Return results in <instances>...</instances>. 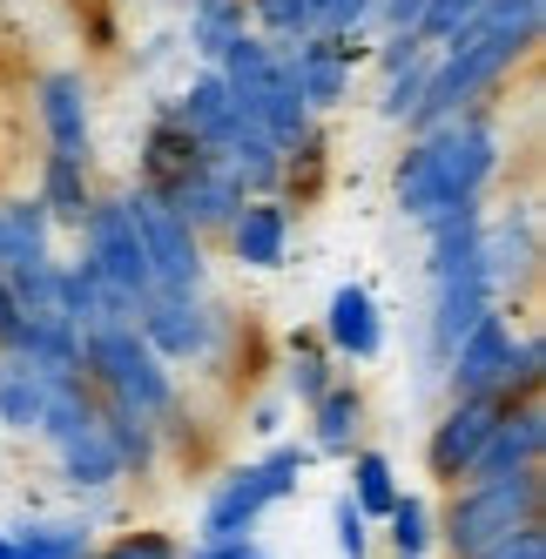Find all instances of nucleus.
I'll list each match as a JSON object with an SVG mask.
<instances>
[{"label":"nucleus","instance_id":"1","mask_svg":"<svg viewBox=\"0 0 546 559\" xmlns=\"http://www.w3.org/2000/svg\"><path fill=\"white\" fill-rule=\"evenodd\" d=\"M506 163V129L499 115L479 102V108H459L446 122L405 135V155L392 169V203L405 223H432L459 203H486V189Z\"/></svg>","mask_w":546,"mask_h":559},{"label":"nucleus","instance_id":"2","mask_svg":"<svg viewBox=\"0 0 546 559\" xmlns=\"http://www.w3.org/2000/svg\"><path fill=\"white\" fill-rule=\"evenodd\" d=\"M82 378L95 384V397L108 405H129L155 425H176L182 418V391H176V371L149 350V337L135 324H102V331H82Z\"/></svg>","mask_w":546,"mask_h":559},{"label":"nucleus","instance_id":"3","mask_svg":"<svg viewBox=\"0 0 546 559\" xmlns=\"http://www.w3.org/2000/svg\"><path fill=\"white\" fill-rule=\"evenodd\" d=\"M318 465V452H310V438H284V445H270L263 459H244V465H229L203 512H197V539H237V533H257V519L270 506H284L297 499L304 486V472Z\"/></svg>","mask_w":546,"mask_h":559},{"label":"nucleus","instance_id":"4","mask_svg":"<svg viewBox=\"0 0 546 559\" xmlns=\"http://www.w3.org/2000/svg\"><path fill=\"white\" fill-rule=\"evenodd\" d=\"M432 519H439V552L473 559L513 526H526V519H546V472L526 465V472H506V478H479V486H452V506Z\"/></svg>","mask_w":546,"mask_h":559},{"label":"nucleus","instance_id":"5","mask_svg":"<svg viewBox=\"0 0 546 559\" xmlns=\"http://www.w3.org/2000/svg\"><path fill=\"white\" fill-rule=\"evenodd\" d=\"M135 331L163 365H216L237 324L210 304V290H149L135 304Z\"/></svg>","mask_w":546,"mask_h":559},{"label":"nucleus","instance_id":"6","mask_svg":"<svg viewBox=\"0 0 546 559\" xmlns=\"http://www.w3.org/2000/svg\"><path fill=\"white\" fill-rule=\"evenodd\" d=\"M122 195H129V216H135L142 257H149V284L155 290H210V257H203L210 236L189 229L163 195H149V189H122Z\"/></svg>","mask_w":546,"mask_h":559},{"label":"nucleus","instance_id":"7","mask_svg":"<svg viewBox=\"0 0 546 559\" xmlns=\"http://www.w3.org/2000/svg\"><path fill=\"white\" fill-rule=\"evenodd\" d=\"M82 257L95 263V276L108 290H122V297H149L155 284H149V257H142V236H135V216H129V195H102L95 189V203H88V216H82Z\"/></svg>","mask_w":546,"mask_h":559},{"label":"nucleus","instance_id":"8","mask_svg":"<svg viewBox=\"0 0 546 559\" xmlns=\"http://www.w3.org/2000/svg\"><path fill=\"white\" fill-rule=\"evenodd\" d=\"M284 61H290V82H297L304 108L331 115V108L351 102V82H358V61H365V34H324L318 27V34H304V41H290Z\"/></svg>","mask_w":546,"mask_h":559},{"label":"nucleus","instance_id":"9","mask_svg":"<svg viewBox=\"0 0 546 559\" xmlns=\"http://www.w3.org/2000/svg\"><path fill=\"white\" fill-rule=\"evenodd\" d=\"M432 284V310H425V365H446V350L479 324L486 310H499V290H492V276H486V257L479 263H459L446 276H425Z\"/></svg>","mask_w":546,"mask_h":559},{"label":"nucleus","instance_id":"10","mask_svg":"<svg viewBox=\"0 0 546 559\" xmlns=\"http://www.w3.org/2000/svg\"><path fill=\"white\" fill-rule=\"evenodd\" d=\"M34 115H41L48 155H82V163H95V102H88L82 68H48L41 82H34Z\"/></svg>","mask_w":546,"mask_h":559},{"label":"nucleus","instance_id":"11","mask_svg":"<svg viewBox=\"0 0 546 559\" xmlns=\"http://www.w3.org/2000/svg\"><path fill=\"white\" fill-rule=\"evenodd\" d=\"M506 357H513V324H506V310H486L479 324L446 350L439 378H446L452 397H506Z\"/></svg>","mask_w":546,"mask_h":559},{"label":"nucleus","instance_id":"12","mask_svg":"<svg viewBox=\"0 0 546 559\" xmlns=\"http://www.w3.org/2000/svg\"><path fill=\"white\" fill-rule=\"evenodd\" d=\"M539 459H546V405H539V397H506L499 418H492V431H486V445H479V459L465 465L459 486L526 472V465H539Z\"/></svg>","mask_w":546,"mask_h":559},{"label":"nucleus","instance_id":"13","mask_svg":"<svg viewBox=\"0 0 546 559\" xmlns=\"http://www.w3.org/2000/svg\"><path fill=\"white\" fill-rule=\"evenodd\" d=\"M479 257H486V276H492L499 304L520 297L533 276H539V210L533 203H513V210L486 216L479 223Z\"/></svg>","mask_w":546,"mask_h":559},{"label":"nucleus","instance_id":"14","mask_svg":"<svg viewBox=\"0 0 546 559\" xmlns=\"http://www.w3.org/2000/svg\"><path fill=\"white\" fill-rule=\"evenodd\" d=\"M499 405H506V397H452V405L432 418V431H425V472H432L439 486H459V478H465V465L479 459Z\"/></svg>","mask_w":546,"mask_h":559},{"label":"nucleus","instance_id":"15","mask_svg":"<svg viewBox=\"0 0 546 559\" xmlns=\"http://www.w3.org/2000/svg\"><path fill=\"white\" fill-rule=\"evenodd\" d=\"M203 163H216V155H210L197 135H189V129L176 122V108H169V102H155L149 129H142V148H135V189L169 195L176 182H189Z\"/></svg>","mask_w":546,"mask_h":559},{"label":"nucleus","instance_id":"16","mask_svg":"<svg viewBox=\"0 0 546 559\" xmlns=\"http://www.w3.org/2000/svg\"><path fill=\"white\" fill-rule=\"evenodd\" d=\"M229 257L244 270H284L290 263V203L284 195H250V203L229 216Z\"/></svg>","mask_w":546,"mask_h":559},{"label":"nucleus","instance_id":"17","mask_svg":"<svg viewBox=\"0 0 546 559\" xmlns=\"http://www.w3.org/2000/svg\"><path fill=\"white\" fill-rule=\"evenodd\" d=\"M324 350L331 357H351V365H371L384 350V310L365 284H337L331 304H324Z\"/></svg>","mask_w":546,"mask_h":559},{"label":"nucleus","instance_id":"18","mask_svg":"<svg viewBox=\"0 0 546 559\" xmlns=\"http://www.w3.org/2000/svg\"><path fill=\"white\" fill-rule=\"evenodd\" d=\"M55 310L68 317L74 331H102V324H135V297L108 290L88 257H68L55 276Z\"/></svg>","mask_w":546,"mask_h":559},{"label":"nucleus","instance_id":"19","mask_svg":"<svg viewBox=\"0 0 546 559\" xmlns=\"http://www.w3.org/2000/svg\"><path fill=\"white\" fill-rule=\"evenodd\" d=\"M163 203H169L189 229H197V236H223V229H229V216H237V210L250 203V189H244L237 176H229L223 163H203L189 182H176V189L163 195Z\"/></svg>","mask_w":546,"mask_h":559},{"label":"nucleus","instance_id":"20","mask_svg":"<svg viewBox=\"0 0 546 559\" xmlns=\"http://www.w3.org/2000/svg\"><path fill=\"white\" fill-rule=\"evenodd\" d=\"M55 465H61V486L82 492V499H102V492H115L129 478L122 472V452H115V438L102 431V418L88 431H74L68 445H55Z\"/></svg>","mask_w":546,"mask_h":559},{"label":"nucleus","instance_id":"21","mask_svg":"<svg viewBox=\"0 0 546 559\" xmlns=\"http://www.w3.org/2000/svg\"><path fill=\"white\" fill-rule=\"evenodd\" d=\"M216 163L237 176L250 195H277L284 189V142L270 135L263 122H250V115H237V129H229V142L216 148Z\"/></svg>","mask_w":546,"mask_h":559},{"label":"nucleus","instance_id":"22","mask_svg":"<svg viewBox=\"0 0 546 559\" xmlns=\"http://www.w3.org/2000/svg\"><path fill=\"white\" fill-rule=\"evenodd\" d=\"M169 108H176V122H182L189 135H197V142H203L210 155H216V148L229 142V129H237V115H244L237 102H229L223 74H216L210 61H203L197 74H189V88H182V95H169Z\"/></svg>","mask_w":546,"mask_h":559},{"label":"nucleus","instance_id":"23","mask_svg":"<svg viewBox=\"0 0 546 559\" xmlns=\"http://www.w3.org/2000/svg\"><path fill=\"white\" fill-rule=\"evenodd\" d=\"M304 412H310V452L318 459H344L351 445H365V391L358 384H331Z\"/></svg>","mask_w":546,"mask_h":559},{"label":"nucleus","instance_id":"24","mask_svg":"<svg viewBox=\"0 0 546 559\" xmlns=\"http://www.w3.org/2000/svg\"><path fill=\"white\" fill-rule=\"evenodd\" d=\"M34 195H41V210L55 229H82L88 203H95V176L82 155H41V182H34Z\"/></svg>","mask_w":546,"mask_h":559},{"label":"nucleus","instance_id":"25","mask_svg":"<svg viewBox=\"0 0 546 559\" xmlns=\"http://www.w3.org/2000/svg\"><path fill=\"white\" fill-rule=\"evenodd\" d=\"M48 257H55V223L41 210V195H8L0 203V270L48 263Z\"/></svg>","mask_w":546,"mask_h":559},{"label":"nucleus","instance_id":"26","mask_svg":"<svg viewBox=\"0 0 546 559\" xmlns=\"http://www.w3.org/2000/svg\"><path fill=\"white\" fill-rule=\"evenodd\" d=\"M8 539H14L21 559H88L95 552L88 519H14Z\"/></svg>","mask_w":546,"mask_h":559},{"label":"nucleus","instance_id":"27","mask_svg":"<svg viewBox=\"0 0 546 559\" xmlns=\"http://www.w3.org/2000/svg\"><path fill=\"white\" fill-rule=\"evenodd\" d=\"M102 431L115 438V452H122V472L129 478H149L155 465H163V425L129 412V405H108L102 397Z\"/></svg>","mask_w":546,"mask_h":559},{"label":"nucleus","instance_id":"28","mask_svg":"<svg viewBox=\"0 0 546 559\" xmlns=\"http://www.w3.org/2000/svg\"><path fill=\"white\" fill-rule=\"evenodd\" d=\"M48 378L41 371H27L21 357H8L0 350V431H34L41 425V412H48Z\"/></svg>","mask_w":546,"mask_h":559},{"label":"nucleus","instance_id":"29","mask_svg":"<svg viewBox=\"0 0 546 559\" xmlns=\"http://www.w3.org/2000/svg\"><path fill=\"white\" fill-rule=\"evenodd\" d=\"M344 459H351V486H344V492L358 499L365 519H384V512H392V499L405 492V486H399V465L384 459V452H371V445H351Z\"/></svg>","mask_w":546,"mask_h":559},{"label":"nucleus","instance_id":"30","mask_svg":"<svg viewBox=\"0 0 546 559\" xmlns=\"http://www.w3.org/2000/svg\"><path fill=\"white\" fill-rule=\"evenodd\" d=\"M244 27H250L244 0H189V55L197 61H216Z\"/></svg>","mask_w":546,"mask_h":559},{"label":"nucleus","instance_id":"31","mask_svg":"<svg viewBox=\"0 0 546 559\" xmlns=\"http://www.w3.org/2000/svg\"><path fill=\"white\" fill-rule=\"evenodd\" d=\"M337 384V357L324 350V337H297L290 357H284V397L290 405H310V397H324Z\"/></svg>","mask_w":546,"mask_h":559},{"label":"nucleus","instance_id":"32","mask_svg":"<svg viewBox=\"0 0 546 559\" xmlns=\"http://www.w3.org/2000/svg\"><path fill=\"white\" fill-rule=\"evenodd\" d=\"M244 14H250V27L263 41H277V48L318 34V0H244Z\"/></svg>","mask_w":546,"mask_h":559},{"label":"nucleus","instance_id":"33","mask_svg":"<svg viewBox=\"0 0 546 559\" xmlns=\"http://www.w3.org/2000/svg\"><path fill=\"white\" fill-rule=\"evenodd\" d=\"M384 539H392V552H439V519H432V506H425L418 492H399L392 512H384Z\"/></svg>","mask_w":546,"mask_h":559},{"label":"nucleus","instance_id":"34","mask_svg":"<svg viewBox=\"0 0 546 559\" xmlns=\"http://www.w3.org/2000/svg\"><path fill=\"white\" fill-rule=\"evenodd\" d=\"M425 74H432V48H418L405 68H392L384 74V88H378V115L392 129H405V115L418 108V95H425Z\"/></svg>","mask_w":546,"mask_h":559},{"label":"nucleus","instance_id":"35","mask_svg":"<svg viewBox=\"0 0 546 559\" xmlns=\"http://www.w3.org/2000/svg\"><path fill=\"white\" fill-rule=\"evenodd\" d=\"M539 384H546V337L526 331L513 337V357H506V397H539Z\"/></svg>","mask_w":546,"mask_h":559},{"label":"nucleus","instance_id":"36","mask_svg":"<svg viewBox=\"0 0 546 559\" xmlns=\"http://www.w3.org/2000/svg\"><path fill=\"white\" fill-rule=\"evenodd\" d=\"M88 559H182V539L163 533V526H135V533H122V539L95 546Z\"/></svg>","mask_w":546,"mask_h":559},{"label":"nucleus","instance_id":"37","mask_svg":"<svg viewBox=\"0 0 546 559\" xmlns=\"http://www.w3.org/2000/svg\"><path fill=\"white\" fill-rule=\"evenodd\" d=\"M331 539H337L344 559H371V519L358 512V499H351V492L331 499Z\"/></svg>","mask_w":546,"mask_h":559},{"label":"nucleus","instance_id":"38","mask_svg":"<svg viewBox=\"0 0 546 559\" xmlns=\"http://www.w3.org/2000/svg\"><path fill=\"white\" fill-rule=\"evenodd\" d=\"M473 559H546V519H526V526H513L506 539H492Z\"/></svg>","mask_w":546,"mask_h":559},{"label":"nucleus","instance_id":"39","mask_svg":"<svg viewBox=\"0 0 546 559\" xmlns=\"http://www.w3.org/2000/svg\"><path fill=\"white\" fill-rule=\"evenodd\" d=\"M318 27L324 34H365L371 27V0H318Z\"/></svg>","mask_w":546,"mask_h":559},{"label":"nucleus","instance_id":"40","mask_svg":"<svg viewBox=\"0 0 546 559\" xmlns=\"http://www.w3.org/2000/svg\"><path fill=\"white\" fill-rule=\"evenodd\" d=\"M371 21H378L384 34H418L425 0H371Z\"/></svg>","mask_w":546,"mask_h":559},{"label":"nucleus","instance_id":"41","mask_svg":"<svg viewBox=\"0 0 546 559\" xmlns=\"http://www.w3.org/2000/svg\"><path fill=\"white\" fill-rule=\"evenodd\" d=\"M418 48H425L418 34H384V41H378V55H371V61H378V74H392V68H405V61H412Z\"/></svg>","mask_w":546,"mask_h":559},{"label":"nucleus","instance_id":"42","mask_svg":"<svg viewBox=\"0 0 546 559\" xmlns=\"http://www.w3.org/2000/svg\"><path fill=\"white\" fill-rule=\"evenodd\" d=\"M250 546H257V533H237V539H197L182 559H244Z\"/></svg>","mask_w":546,"mask_h":559},{"label":"nucleus","instance_id":"43","mask_svg":"<svg viewBox=\"0 0 546 559\" xmlns=\"http://www.w3.org/2000/svg\"><path fill=\"white\" fill-rule=\"evenodd\" d=\"M250 431L257 438H277L284 431V397H257V405H250Z\"/></svg>","mask_w":546,"mask_h":559},{"label":"nucleus","instance_id":"44","mask_svg":"<svg viewBox=\"0 0 546 559\" xmlns=\"http://www.w3.org/2000/svg\"><path fill=\"white\" fill-rule=\"evenodd\" d=\"M21 317H27V310L14 304V290H8V276H0V350L14 344V331H21Z\"/></svg>","mask_w":546,"mask_h":559},{"label":"nucleus","instance_id":"45","mask_svg":"<svg viewBox=\"0 0 546 559\" xmlns=\"http://www.w3.org/2000/svg\"><path fill=\"white\" fill-rule=\"evenodd\" d=\"M244 559H270V552H263V546H250V552H244Z\"/></svg>","mask_w":546,"mask_h":559},{"label":"nucleus","instance_id":"46","mask_svg":"<svg viewBox=\"0 0 546 559\" xmlns=\"http://www.w3.org/2000/svg\"><path fill=\"white\" fill-rule=\"evenodd\" d=\"M399 559H432V552H399Z\"/></svg>","mask_w":546,"mask_h":559}]
</instances>
